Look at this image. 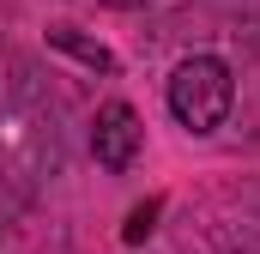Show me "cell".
I'll return each instance as SVG.
<instances>
[{
	"label": "cell",
	"mask_w": 260,
	"mask_h": 254,
	"mask_svg": "<svg viewBox=\"0 0 260 254\" xmlns=\"http://www.w3.org/2000/svg\"><path fill=\"white\" fill-rule=\"evenodd\" d=\"M164 103H170L176 127L218 133V127L230 121V109H236V73L218 61V55H188V61H176V73H170Z\"/></svg>",
	"instance_id": "6da1fadb"
},
{
	"label": "cell",
	"mask_w": 260,
	"mask_h": 254,
	"mask_svg": "<svg viewBox=\"0 0 260 254\" xmlns=\"http://www.w3.org/2000/svg\"><path fill=\"white\" fill-rule=\"evenodd\" d=\"M139 145H145V121H139V109H133V103H121V97L97 103V115H91V157H97L109 176L133 170Z\"/></svg>",
	"instance_id": "7a4b0ae2"
},
{
	"label": "cell",
	"mask_w": 260,
	"mask_h": 254,
	"mask_svg": "<svg viewBox=\"0 0 260 254\" xmlns=\"http://www.w3.org/2000/svg\"><path fill=\"white\" fill-rule=\"evenodd\" d=\"M49 49H67L73 61H85V67H97V73H115V55L103 49V43H91V37H79L73 24H55L49 30Z\"/></svg>",
	"instance_id": "3957f363"
},
{
	"label": "cell",
	"mask_w": 260,
	"mask_h": 254,
	"mask_svg": "<svg viewBox=\"0 0 260 254\" xmlns=\"http://www.w3.org/2000/svg\"><path fill=\"white\" fill-rule=\"evenodd\" d=\"M157 212H164V200H145V206H133V212H127V230H121V236H127V242H145Z\"/></svg>",
	"instance_id": "277c9868"
},
{
	"label": "cell",
	"mask_w": 260,
	"mask_h": 254,
	"mask_svg": "<svg viewBox=\"0 0 260 254\" xmlns=\"http://www.w3.org/2000/svg\"><path fill=\"white\" fill-rule=\"evenodd\" d=\"M103 6H121V12H133V6H145V0H103Z\"/></svg>",
	"instance_id": "5b68a950"
}]
</instances>
